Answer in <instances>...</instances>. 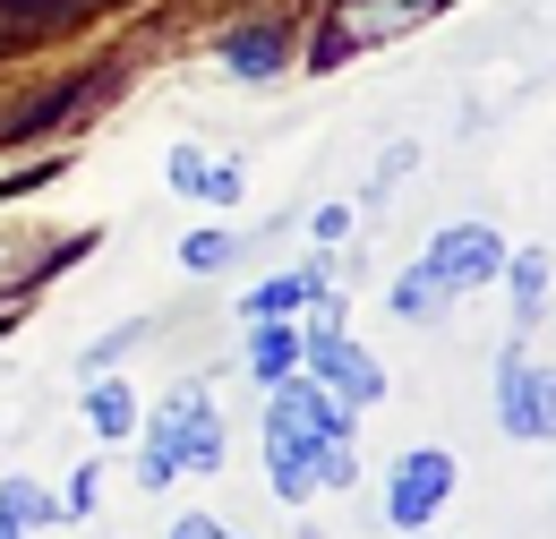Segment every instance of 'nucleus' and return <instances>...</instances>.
I'll use <instances>...</instances> for the list:
<instances>
[{
	"mask_svg": "<svg viewBox=\"0 0 556 539\" xmlns=\"http://www.w3.org/2000/svg\"><path fill=\"white\" fill-rule=\"evenodd\" d=\"M146 446H154L172 472H214V463H223V419H214V394H206V386H172L163 411L146 419Z\"/></svg>",
	"mask_w": 556,
	"mask_h": 539,
	"instance_id": "1",
	"label": "nucleus"
},
{
	"mask_svg": "<svg viewBox=\"0 0 556 539\" xmlns=\"http://www.w3.org/2000/svg\"><path fill=\"white\" fill-rule=\"evenodd\" d=\"M496 419H505V437H522V446L556 437V368H540L522 342L496 351Z\"/></svg>",
	"mask_w": 556,
	"mask_h": 539,
	"instance_id": "2",
	"label": "nucleus"
},
{
	"mask_svg": "<svg viewBox=\"0 0 556 539\" xmlns=\"http://www.w3.org/2000/svg\"><path fill=\"white\" fill-rule=\"evenodd\" d=\"M275 403H266V454H308L317 437H351V419H343V403L308 377H282V386H266Z\"/></svg>",
	"mask_w": 556,
	"mask_h": 539,
	"instance_id": "3",
	"label": "nucleus"
},
{
	"mask_svg": "<svg viewBox=\"0 0 556 539\" xmlns=\"http://www.w3.org/2000/svg\"><path fill=\"white\" fill-rule=\"evenodd\" d=\"M300 360H308V377H317L343 411H368L377 394H386V368H377L343 326H308V335H300Z\"/></svg>",
	"mask_w": 556,
	"mask_h": 539,
	"instance_id": "4",
	"label": "nucleus"
},
{
	"mask_svg": "<svg viewBox=\"0 0 556 539\" xmlns=\"http://www.w3.org/2000/svg\"><path fill=\"white\" fill-rule=\"evenodd\" d=\"M445 497H454V454L419 446V454H403V463H394V488H386V523H394V531H428Z\"/></svg>",
	"mask_w": 556,
	"mask_h": 539,
	"instance_id": "5",
	"label": "nucleus"
},
{
	"mask_svg": "<svg viewBox=\"0 0 556 539\" xmlns=\"http://www.w3.org/2000/svg\"><path fill=\"white\" fill-rule=\"evenodd\" d=\"M496 266H505V240H496L488 223H454V231H437V249H428V274H437L445 291L496 283Z\"/></svg>",
	"mask_w": 556,
	"mask_h": 539,
	"instance_id": "6",
	"label": "nucleus"
},
{
	"mask_svg": "<svg viewBox=\"0 0 556 539\" xmlns=\"http://www.w3.org/2000/svg\"><path fill=\"white\" fill-rule=\"evenodd\" d=\"M172 189L180 198H206V205H240V163L231 154H206V146H172Z\"/></svg>",
	"mask_w": 556,
	"mask_h": 539,
	"instance_id": "7",
	"label": "nucleus"
},
{
	"mask_svg": "<svg viewBox=\"0 0 556 539\" xmlns=\"http://www.w3.org/2000/svg\"><path fill=\"white\" fill-rule=\"evenodd\" d=\"M300 368V326L291 317H249V377L257 386H282Z\"/></svg>",
	"mask_w": 556,
	"mask_h": 539,
	"instance_id": "8",
	"label": "nucleus"
},
{
	"mask_svg": "<svg viewBox=\"0 0 556 539\" xmlns=\"http://www.w3.org/2000/svg\"><path fill=\"white\" fill-rule=\"evenodd\" d=\"M86 419H94V437H112V446H121V437H138V394L103 368V377H86Z\"/></svg>",
	"mask_w": 556,
	"mask_h": 539,
	"instance_id": "9",
	"label": "nucleus"
},
{
	"mask_svg": "<svg viewBox=\"0 0 556 539\" xmlns=\"http://www.w3.org/2000/svg\"><path fill=\"white\" fill-rule=\"evenodd\" d=\"M505 291H514V326H540V309H548V249H522V258H505Z\"/></svg>",
	"mask_w": 556,
	"mask_h": 539,
	"instance_id": "10",
	"label": "nucleus"
},
{
	"mask_svg": "<svg viewBox=\"0 0 556 539\" xmlns=\"http://www.w3.org/2000/svg\"><path fill=\"white\" fill-rule=\"evenodd\" d=\"M386 300H394V317H403V326H428V317H437V309H445V300H454V291H445V283H437V274H428V258H419V266L403 274V283H394V291H386Z\"/></svg>",
	"mask_w": 556,
	"mask_h": 539,
	"instance_id": "11",
	"label": "nucleus"
},
{
	"mask_svg": "<svg viewBox=\"0 0 556 539\" xmlns=\"http://www.w3.org/2000/svg\"><path fill=\"white\" fill-rule=\"evenodd\" d=\"M0 514L26 523V531H43V523H61V497H43L35 479H0Z\"/></svg>",
	"mask_w": 556,
	"mask_h": 539,
	"instance_id": "12",
	"label": "nucleus"
},
{
	"mask_svg": "<svg viewBox=\"0 0 556 539\" xmlns=\"http://www.w3.org/2000/svg\"><path fill=\"white\" fill-rule=\"evenodd\" d=\"M317 283H326V274H275V283H257V291H249V317H291Z\"/></svg>",
	"mask_w": 556,
	"mask_h": 539,
	"instance_id": "13",
	"label": "nucleus"
},
{
	"mask_svg": "<svg viewBox=\"0 0 556 539\" xmlns=\"http://www.w3.org/2000/svg\"><path fill=\"white\" fill-rule=\"evenodd\" d=\"M308 479H317V488H351V479H359L351 437H317V446H308Z\"/></svg>",
	"mask_w": 556,
	"mask_h": 539,
	"instance_id": "14",
	"label": "nucleus"
},
{
	"mask_svg": "<svg viewBox=\"0 0 556 539\" xmlns=\"http://www.w3.org/2000/svg\"><path fill=\"white\" fill-rule=\"evenodd\" d=\"M231 68H240V77H275L282 68V35H231Z\"/></svg>",
	"mask_w": 556,
	"mask_h": 539,
	"instance_id": "15",
	"label": "nucleus"
},
{
	"mask_svg": "<svg viewBox=\"0 0 556 539\" xmlns=\"http://www.w3.org/2000/svg\"><path fill=\"white\" fill-rule=\"evenodd\" d=\"M231 249H240L231 231H189V240H180V266H189V274H214V266H231Z\"/></svg>",
	"mask_w": 556,
	"mask_h": 539,
	"instance_id": "16",
	"label": "nucleus"
},
{
	"mask_svg": "<svg viewBox=\"0 0 556 539\" xmlns=\"http://www.w3.org/2000/svg\"><path fill=\"white\" fill-rule=\"evenodd\" d=\"M94 488H103V472L86 463V472L70 479V497H61V523H77V514H94Z\"/></svg>",
	"mask_w": 556,
	"mask_h": 539,
	"instance_id": "17",
	"label": "nucleus"
},
{
	"mask_svg": "<svg viewBox=\"0 0 556 539\" xmlns=\"http://www.w3.org/2000/svg\"><path fill=\"white\" fill-rule=\"evenodd\" d=\"M403 17H419V0H368L359 35H386V26H403Z\"/></svg>",
	"mask_w": 556,
	"mask_h": 539,
	"instance_id": "18",
	"label": "nucleus"
},
{
	"mask_svg": "<svg viewBox=\"0 0 556 539\" xmlns=\"http://www.w3.org/2000/svg\"><path fill=\"white\" fill-rule=\"evenodd\" d=\"M129 342H138V335H129V326H121V335H103V342H94V351H86V360H77V368H86V377H103V368H112V360H121V351H129Z\"/></svg>",
	"mask_w": 556,
	"mask_h": 539,
	"instance_id": "19",
	"label": "nucleus"
},
{
	"mask_svg": "<svg viewBox=\"0 0 556 539\" xmlns=\"http://www.w3.org/2000/svg\"><path fill=\"white\" fill-rule=\"evenodd\" d=\"M172 539H231V531H223V523H206V514H180V523H172Z\"/></svg>",
	"mask_w": 556,
	"mask_h": 539,
	"instance_id": "20",
	"label": "nucleus"
},
{
	"mask_svg": "<svg viewBox=\"0 0 556 539\" xmlns=\"http://www.w3.org/2000/svg\"><path fill=\"white\" fill-rule=\"evenodd\" d=\"M351 231V205H317V240H343Z\"/></svg>",
	"mask_w": 556,
	"mask_h": 539,
	"instance_id": "21",
	"label": "nucleus"
},
{
	"mask_svg": "<svg viewBox=\"0 0 556 539\" xmlns=\"http://www.w3.org/2000/svg\"><path fill=\"white\" fill-rule=\"evenodd\" d=\"M0 539H26V523H9V514H0Z\"/></svg>",
	"mask_w": 556,
	"mask_h": 539,
	"instance_id": "22",
	"label": "nucleus"
}]
</instances>
